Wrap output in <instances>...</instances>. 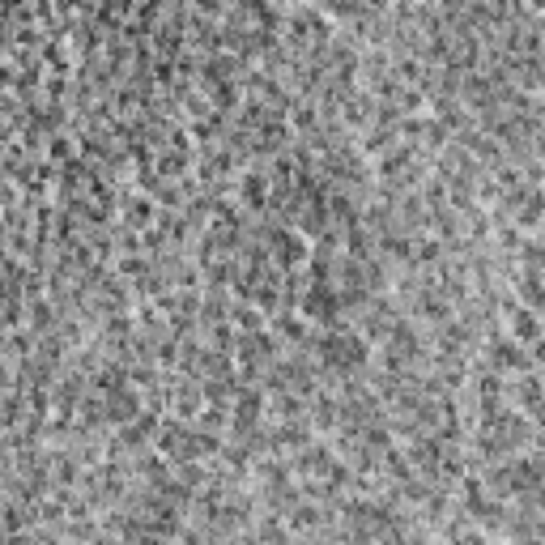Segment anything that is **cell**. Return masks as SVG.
I'll return each mask as SVG.
<instances>
[{"instance_id":"1","label":"cell","mask_w":545,"mask_h":545,"mask_svg":"<svg viewBox=\"0 0 545 545\" xmlns=\"http://www.w3.org/2000/svg\"><path fill=\"white\" fill-rule=\"evenodd\" d=\"M511 328H516V337H520V341H541V328H537V320H532V315H528L524 307H516V311H511Z\"/></svg>"}]
</instances>
